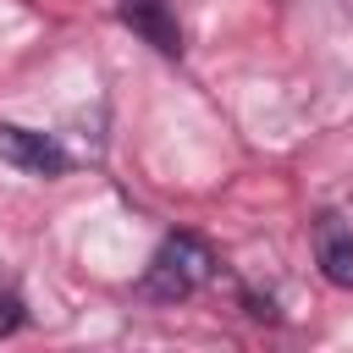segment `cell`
I'll list each match as a JSON object with an SVG mask.
<instances>
[{"label": "cell", "instance_id": "7a4b0ae2", "mask_svg": "<svg viewBox=\"0 0 353 353\" xmlns=\"http://www.w3.org/2000/svg\"><path fill=\"white\" fill-rule=\"evenodd\" d=\"M0 160L17 165V171H28V176H66L72 171V154L50 132L17 127V121H0Z\"/></svg>", "mask_w": 353, "mask_h": 353}, {"label": "cell", "instance_id": "5b68a950", "mask_svg": "<svg viewBox=\"0 0 353 353\" xmlns=\"http://www.w3.org/2000/svg\"><path fill=\"white\" fill-rule=\"evenodd\" d=\"M17 325H22V303H17L11 292H0V336H6V331H17Z\"/></svg>", "mask_w": 353, "mask_h": 353}, {"label": "cell", "instance_id": "277c9868", "mask_svg": "<svg viewBox=\"0 0 353 353\" xmlns=\"http://www.w3.org/2000/svg\"><path fill=\"white\" fill-rule=\"evenodd\" d=\"M116 11H121V22H127L143 44H154L160 55H182V28H176V17H171L165 0H116Z\"/></svg>", "mask_w": 353, "mask_h": 353}, {"label": "cell", "instance_id": "3957f363", "mask_svg": "<svg viewBox=\"0 0 353 353\" xmlns=\"http://www.w3.org/2000/svg\"><path fill=\"white\" fill-rule=\"evenodd\" d=\"M314 265L331 287H353V226L336 210L314 215Z\"/></svg>", "mask_w": 353, "mask_h": 353}, {"label": "cell", "instance_id": "6da1fadb", "mask_svg": "<svg viewBox=\"0 0 353 353\" xmlns=\"http://www.w3.org/2000/svg\"><path fill=\"white\" fill-rule=\"evenodd\" d=\"M210 276H215V254H210L193 232H171V237L154 248L138 292H143L149 303H182V298H193Z\"/></svg>", "mask_w": 353, "mask_h": 353}, {"label": "cell", "instance_id": "8992f818", "mask_svg": "<svg viewBox=\"0 0 353 353\" xmlns=\"http://www.w3.org/2000/svg\"><path fill=\"white\" fill-rule=\"evenodd\" d=\"M347 11H353V0H347Z\"/></svg>", "mask_w": 353, "mask_h": 353}]
</instances>
